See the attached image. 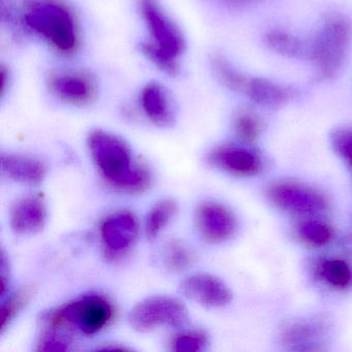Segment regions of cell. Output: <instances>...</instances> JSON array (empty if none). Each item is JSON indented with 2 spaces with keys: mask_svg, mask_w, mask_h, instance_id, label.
Segmentation results:
<instances>
[{
  "mask_svg": "<svg viewBox=\"0 0 352 352\" xmlns=\"http://www.w3.org/2000/svg\"><path fill=\"white\" fill-rule=\"evenodd\" d=\"M87 144L94 164L113 188L129 195H140L150 188L153 177L149 166L133 157L124 140L96 129L90 133Z\"/></svg>",
  "mask_w": 352,
  "mask_h": 352,
  "instance_id": "1",
  "label": "cell"
},
{
  "mask_svg": "<svg viewBox=\"0 0 352 352\" xmlns=\"http://www.w3.org/2000/svg\"><path fill=\"white\" fill-rule=\"evenodd\" d=\"M22 26L61 56H73L81 47L79 20L65 0H23Z\"/></svg>",
  "mask_w": 352,
  "mask_h": 352,
  "instance_id": "2",
  "label": "cell"
},
{
  "mask_svg": "<svg viewBox=\"0 0 352 352\" xmlns=\"http://www.w3.org/2000/svg\"><path fill=\"white\" fill-rule=\"evenodd\" d=\"M352 42L349 19L338 12L325 13L306 38V57L316 81L336 79L345 67Z\"/></svg>",
  "mask_w": 352,
  "mask_h": 352,
  "instance_id": "3",
  "label": "cell"
},
{
  "mask_svg": "<svg viewBox=\"0 0 352 352\" xmlns=\"http://www.w3.org/2000/svg\"><path fill=\"white\" fill-rule=\"evenodd\" d=\"M114 304L104 294H87L41 314L42 331H54L71 337L81 333L87 337L100 333L115 317Z\"/></svg>",
  "mask_w": 352,
  "mask_h": 352,
  "instance_id": "4",
  "label": "cell"
},
{
  "mask_svg": "<svg viewBox=\"0 0 352 352\" xmlns=\"http://www.w3.org/2000/svg\"><path fill=\"white\" fill-rule=\"evenodd\" d=\"M129 323L135 331L146 333L162 325L178 327L188 320V311L177 298L155 296L142 300L129 313Z\"/></svg>",
  "mask_w": 352,
  "mask_h": 352,
  "instance_id": "5",
  "label": "cell"
},
{
  "mask_svg": "<svg viewBox=\"0 0 352 352\" xmlns=\"http://www.w3.org/2000/svg\"><path fill=\"white\" fill-rule=\"evenodd\" d=\"M45 82L55 98L69 106H89L98 98V81L83 69H53Z\"/></svg>",
  "mask_w": 352,
  "mask_h": 352,
  "instance_id": "6",
  "label": "cell"
},
{
  "mask_svg": "<svg viewBox=\"0 0 352 352\" xmlns=\"http://www.w3.org/2000/svg\"><path fill=\"white\" fill-rule=\"evenodd\" d=\"M140 15L149 32L150 42L176 58L186 49L182 30L158 0H138Z\"/></svg>",
  "mask_w": 352,
  "mask_h": 352,
  "instance_id": "7",
  "label": "cell"
},
{
  "mask_svg": "<svg viewBox=\"0 0 352 352\" xmlns=\"http://www.w3.org/2000/svg\"><path fill=\"white\" fill-rule=\"evenodd\" d=\"M267 195L276 208L292 215H316L325 211L329 206L322 192L308 185L292 181L271 185Z\"/></svg>",
  "mask_w": 352,
  "mask_h": 352,
  "instance_id": "8",
  "label": "cell"
},
{
  "mask_svg": "<svg viewBox=\"0 0 352 352\" xmlns=\"http://www.w3.org/2000/svg\"><path fill=\"white\" fill-rule=\"evenodd\" d=\"M102 243L111 257H118L129 250L139 236V220L131 211H117L102 224Z\"/></svg>",
  "mask_w": 352,
  "mask_h": 352,
  "instance_id": "9",
  "label": "cell"
},
{
  "mask_svg": "<svg viewBox=\"0 0 352 352\" xmlns=\"http://www.w3.org/2000/svg\"><path fill=\"white\" fill-rule=\"evenodd\" d=\"M212 166L241 178L256 176L261 170V160L255 152L242 146L223 144L209 154Z\"/></svg>",
  "mask_w": 352,
  "mask_h": 352,
  "instance_id": "10",
  "label": "cell"
},
{
  "mask_svg": "<svg viewBox=\"0 0 352 352\" xmlns=\"http://www.w3.org/2000/svg\"><path fill=\"white\" fill-rule=\"evenodd\" d=\"M195 221L199 234L211 243L226 242L236 232V217L222 204L214 201L201 203L197 207Z\"/></svg>",
  "mask_w": 352,
  "mask_h": 352,
  "instance_id": "11",
  "label": "cell"
},
{
  "mask_svg": "<svg viewBox=\"0 0 352 352\" xmlns=\"http://www.w3.org/2000/svg\"><path fill=\"white\" fill-rule=\"evenodd\" d=\"M180 289L186 298L211 308L226 306L232 298L228 286L211 274L190 276L182 282Z\"/></svg>",
  "mask_w": 352,
  "mask_h": 352,
  "instance_id": "12",
  "label": "cell"
},
{
  "mask_svg": "<svg viewBox=\"0 0 352 352\" xmlns=\"http://www.w3.org/2000/svg\"><path fill=\"white\" fill-rule=\"evenodd\" d=\"M48 210L41 195H30L16 201L11 211V228L21 234L40 232L46 226Z\"/></svg>",
  "mask_w": 352,
  "mask_h": 352,
  "instance_id": "13",
  "label": "cell"
},
{
  "mask_svg": "<svg viewBox=\"0 0 352 352\" xmlns=\"http://www.w3.org/2000/svg\"><path fill=\"white\" fill-rule=\"evenodd\" d=\"M327 331L320 318H298L286 321L280 331L282 344L289 350H314Z\"/></svg>",
  "mask_w": 352,
  "mask_h": 352,
  "instance_id": "14",
  "label": "cell"
},
{
  "mask_svg": "<svg viewBox=\"0 0 352 352\" xmlns=\"http://www.w3.org/2000/svg\"><path fill=\"white\" fill-rule=\"evenodd\" d=\"M243 96L255 106L265 109H280L287 106L294 96V88L265 77L250 76Z\"/></svg>",
  "mask_w": 352,
  "mask_h": 352,
  "instance_id": "15",
  "label": "cell"
},
{
  "mask_svg": "<svg viewBox=\"0 0 352 352\" xmlns=\"http://www.w3.org/2000/svg\"><path fill=\"white\" fill-rule=\"evenodd\" d=\"M140 102L147 118L157 126L174 122L175 106L170 92L157 82L146 84L140 94Z\"/></svg>",
  "mask_w": 352,
  "mask_h": 352,
  "instance_id": "16",
  "label": "cell"
},
{
  "mask_svg": "<svg viewBox=\"0 0 352 352\" xmlns=\"http://www.w3.org/2000/svg\"><path fill=\"white\" fill-rule=\"evenodd\" d=\"M1 170L12 180L30 186L41 184L47 174L44 162L22 154L3 155Z\"/></svg>",
  "mask_w": 352,
  "mask_h": 352,
  "instance_id": "17",
  "label": "cell"
},
{
  "mask_svg": "<svg viewBox=\"0 0 352 352\" xmlns=\"http://www.w3.org/2000/svg\"><path fill=\"white\" fill-rule=\"evenodd\" d=\"M263 45L274 54L284 58L305 60L306 38L292 34L287 30L273 28L263 34Z\"/></svg>",
  "mask_w": 352,
  "mask_h": 352,
  "instance_id": "18",
  "label": "cell"
},
{
  "mask_svg": "<svg viewBox=\"0 0 352 352\" xmlns=\"http://www.w3.org/2000/svg\"><path fill=\"white\" fill-rule=\"evenodd\" d=\"M210 63L216 79L223 87L236 94H244L250 76L234 67L226 56L221 54L212 55Z\"/></svg>",
  "mask_w": 352,
  "mask_h": 352,
  "instance_id": "19",
  "label": "cell"
},
{
  "mask_svg": "<svg viewBox=\"0 0 352 352\" xmlns=\"http://www.w3.org/2000/svg\"><path fill=\"white\" fill-rule=\"evenodd\" d=\"M296 238L307 246L321 248L335 238V230L322 220L307 218L298 222L294 228Z\"/></svg>",
  "mask_w": 352,
  "mask_h": 352,
  "instance_id": "20",
  "label": "cell"
},
{
  "mask_svg": "<svg viewBox=\"0 0 352 352\" xmlns=\"http://www.w3.org/2000/svg\"><path fill=\"white\" fill-rule=\"evenodd\" d=\"M179 206L173 199H162L150 210L146 219V236L154 241L178 214Z\"/></svg>",
  "mask_w": 352,
  "mask_h": 352,
  "instance_id": "21",
  "label": "cell"
},
{
  "mask_svg": "<svg viewBox=\"0 0 352 352\" xmlns=\"http://www.w3.org/2000/svg\"><path fill=\"white\" fill-rule=\"evenodd\" d=\"M197 261V255L181 241L172 239L164 244V263L168 271L183 273L190 269Z\"/></svg>",
  "mask_w": 352,
  "mask_h": 352,
  "instance_id": "22",
  "label": "cell"
},
{
  "mask_svg": "<svg viewBox=\"0 0 352 352\" xmlns=\"http://www.w3.org/2000/svg\"><path fill=\"white\" fill-rule=\"evenodd\" d=\"M232 129L241 141L246 144H253L261 135V119L250 109H238L232 117Z\"/></svg>",
  "mask_w": 352,
  "mask_h": 352,
  "instance_id": "23",
  "label": "cell"
},
{
  "mask_svg": "<svg viewBox=\"0 0 352 352\" xmlns=\"http://www.w3.org/2000/svg\"><path fill=\"white\" fill-rule=\"evenodd\" d=\"M319 274L325 283L336 289H345L352 283L351 267L344 259H325L320 265Z\"/></svg>",
  "mask_w": 352,
  "mask_h": 352,
  "instance_id": "24",
  "label": "cell"
},
{
  "mask_svg": "<svg viewBox=\"0 0 352 352\" xmlns=\"http://www.w3.org/2000/svg\"><path fill=\"white\" fill-rule=\"evenodd\" d=\"M140 51L142 54L156 67L166 75L174 77L180 71L179 59L166 53L162 49L158 48L153 43L147 41L140 44Z\"/></svg>",
  "mask_w": 352,
  "mask_h": 352,
  "instance_id": "25",
  "label": "cell"
},
{
  "mask_svg": "<svg viewBox=\"0 0 352 352\" xmlns=\"http://www.w3.org/2000/svg\"><path fill=\"white\" fill-rule=\"evenodd\" d=\"M210 344L207 331L201 329H189L175 335L170 342V348L176 352L205 351Z\"/></svg>",
  "mask_w": 352,
  "mask_h": 352,
  "instance_id": "26",
  "label": "cell"
},
{
  "mask_svg": "<svg viewBox=\"0 0 352 352\" xmlns=\"http://www.w3.org/2000/svg\"><path fill=\"white\" fill-rule=\"evenodd\" d=\"M32 296V289L30 287H22L15 294H12L7 302L1 307V323H0V333L3 335L11 323L15 320L20 312L25 308Z\"/></svg>",
  "mask_w": 352,
  "mask_h": 352,
  "instance_id": "27",
  "label": "cell"
},
{
  "mask_svg": "<svg viewBox=\"0 0 352 352\" xmlns=\"http://www.w3.org/2000/svg\"><path fill=\"white\" fill-rule=\"evenodd\" d=\"M331 143L337 155L352 168V125L336 129L331 133Z\"/></svg>",
  "mask_w": 352,
  "mask_h": 352,
  "instance_id": "28",
  "label": "cell"
},
{
  "mask_svg": "<svg viewBox=\"0 0 352 352\" xmlns=\"http://www.w3.org/2000/svg\"><path fill=\"white\" fill-rule=\"evenodd\" d=\"M72 345V338L65 333L53 331H42L38 340V351H67Z\"/></svg>",
  "mask_w": 352,
  "mask_h": 352,
  "instance_id": "29",
  "label": "cell"
},
{
  "mask_svg": "<svg viewBox=\"0 0 352 352\" xmlns=\"http://www.w3.org/2000/svg\"><path fill=\"white\" fill-rule=\"evenodd\" d=\"M1 274H0V288H1V296H5L10 287V269H9V259L6 255L5 251L3 250L1 253Z\"/></svg>",
  "mask_w": 352,
  "mask_h": 352,
  "instance_id": "30",
  "label": "cell"
},
{
  "mask_svg": "<svg viewBox=\"0 0 352 352\" xmlns=\"http://www.w3.org/2000/svg\"><path fill=\"white\" fill-rule=\"evenodd\" d=\"M226 7L234 10H245L258 5L263 0H220Z\"/></svg>",
  "mask_w": 352,
  "mask_h": 352,
  "instance_id": "31",
  "label": "cell"
},
{
  "mask_svg": "<svg viewBox=\"0 0 352 352\" xmlns=\"http://www.w3.org/2000/svg\"><path fill=\"white\" fill-rule=\"evenodd\" d=\"M0 76H1V86H0V96L3 98L5 94H7L8 86L10 84V72L5 65H1L0 69Z\"/></svg>",
  "mask_w": 352,
  "mask_h": 352,
  "instance_id": "32",
  "label": "cell"
}]
</instances>
